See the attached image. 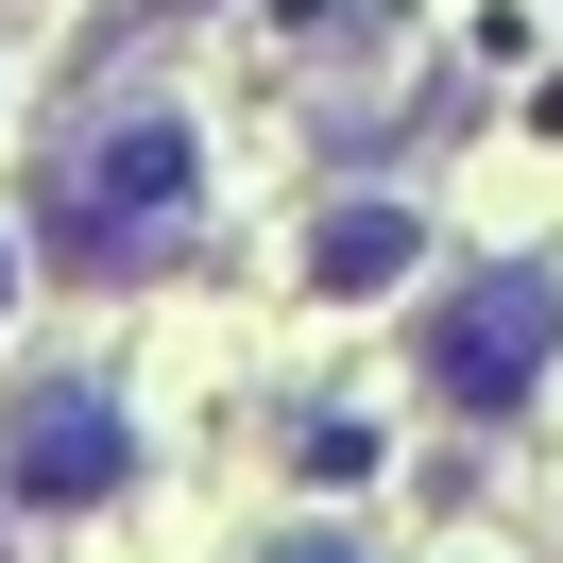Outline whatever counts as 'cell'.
Segmentation results:
<instances>
[{
  "mask_svg": "<svg viewBox=\"0 0 563 563\" xmlns=\"http://www.w3.org/2000/svg\"><path fill=\"white\" fill-rule=\"evenodd\" d=\"M188 172H206V154H188L172 103H154V120H103L86 172L52 188V256H69V274H154L172 222H188Z\"/></svg>",
  "mask_w": 563,
  "mask_h": 563,
  "instance_id": "7a4b0ae2",
  "label": "cell"
},
{
  "mask_svg": "<svg viewBox=\"0 0 563 563\" xmlns=\"http://www.w3.org/2000/svg\"><path fill=\"white\" fill-rule=\"evenodd\" d=\"M547 358H563V274L547 256H495V274H461L444 308L410 324L427 410H461V427H512L529 393H547Z\"/></svg>",
  "mask_w": 563,
  "mask_h": 563,
  "instance_id": "6da1fadb",
  "label": "cell"
},
{
  "mask_svg": "<svg viewBox=\"0 0 563 563\" xmlns=\"http://www.w3.org/2000/svg\"><path fill=\"white\" fill-rule=\"evenodd\" d=\"M256 563H358V547H342V529H290V547H256Z\"/></svg>",
  "mask_w": 563,
  "mask_h": 563,
  "instance_id": "5b68a950",
  "label": "cell"
},
{
  "mask_svg": "<svg viewBox=\"0 0 563 563\" xmlns=\"http://www.w3.org/2000/svg\"><path fill=\"white\" fill-rule=\"evenodd\" d=\"M154 18H188V0H154Z\"/></svg>",
  "mask_w": 563,
  "mask_h": 563,
  "instance_id": "52a82bcc",
  "label": "cell"
},
{
  "mask_svg": "<svg viewBox=\"0 0 563 563\" xmlns=\"http://www.w3.org/2000/svg\"><path fill=\"white\" fill-rule=\"evenodd\" d=\"M0 308H18V240H0Z\"/></svg>",
  "mask_w": 563,
  "mask_h": 563,
  "instance_id": "8992f818",
  "label": "cell"
},
{
  "mask_svg": "<svg viewBox=\"0 0 563 563\" xmlns=\"http://www.w3.org/2000/svg\"><path fill=\"white\" fill-rule=\"evenodd\" d=\"M393 274H410V206H324L308 290H393Z\"/></svg>",
  "mask_w": 563,
  "mask_h": 563,
  "instance_id": "277c9868",
  "label": "cell"
},
{
  "mask_svg": "<svg viewBox=\"0 0 563 563\" xmlns=\"http://www.w3.org/2000/svg\"><path fill=\"white\" fill-rule=\"evenodd\" d=\"M137 478V427H120L103 376H35L18 410H0V495H52V512H86V495Z\"/></svg>",
  "mask_w": 563,
  "mask_h": 563,
  "instance_id": "3957f363",
  "label": "cell"
}]
</instances>
